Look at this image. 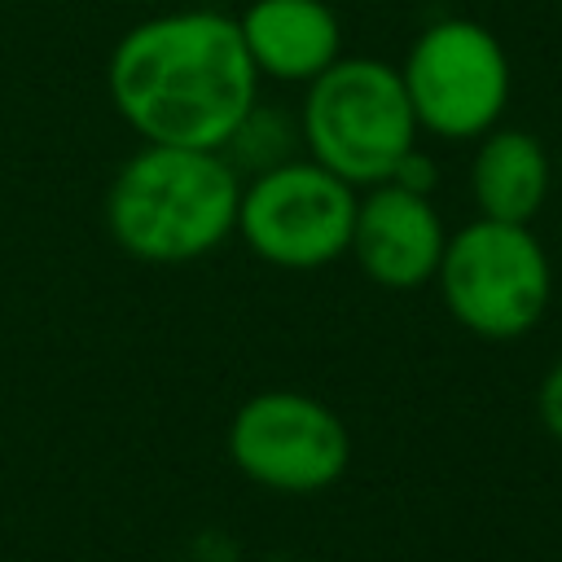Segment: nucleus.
<instances>
[{
  "label": "nucleus",
  "mask_w": 562,
  "mask_h": 562,
  "mask_svg": "<svg viewBox=\"0 0 562 562\" xmlns=\"http://www.w3.org/2000/svg\"><path fill=\"white\" fill-rule=\"evenodd\" d=\"M105 92L149 145L224 149L259 101V75L237 18L176 9L123 31L105 61Z\"/></svg>",
  "instance_id": "f257e3e1"
},
{
  "label": "nucleus",
  "mask_w": 562,
  "mask_h": 562,
  "mask_svg": "<svg viewBox=\"0 0 562 562\" xmlns=\"http://www.w3.org/2000/svg\"><path fill=\"white\" fill-rule=\"evenodd\" d=\"M241 171L220 149L140 145L105 189V228L140 263H193L237 228Z\"/></svg>",
  "instance_id": "f03ea898"
},
{
  "label": "nucleus",
  "mask_w": 562,
  "mask_h": 562,
  "mask_svg": "<svg viewBox=\"0 0 562 562\" xmlns=\"http://www.w3.org/2000/svg\"><path fill=\"white\" fill-rule=\"evenodd\" d=\"M417 136L422 127L413 119L400 66L378 57H338L303 88L299 145L351 189L391 180L395 167L417 149Z\"/></svg>",
  "instance_id": "7ed1b4c3"
},
{
  "label": "nucleus",
  "mask_w": 562,
  "mask_h": 562,
  "mask_svg": "<svg viewBox=\"0 0 562 562\" xmlns=\"http://www.w3.org/2000/svg\"><path fill=\"white\" fill-rule=\"evenodd\" d=\"M448 316L487 342H514L540 325L553 299V259L531 224L470 220L448 233L439 268Z\"/></svg>",
  "instance_id": "20e7f679"
},
{
  "label": "nucleus",
  "mask_w": 562,
  "mask_h": 562,
  "mask_svg": "<svg viewBox=\"0 0 562 562\" xmlns=\"http://www.w3.org/2000/svg\"><path fill=\"white\" fill-rule=\"evenodd\" d=\"M356 198L360 189L342 176L294 154L241 180L233 233L272 268L316 272L347 255Z\"/></svg>",
  "instance_id": "39448f33"
},
{
  "label": "nucleus",
  "mask_w": 562,
  "mask_h": 562,
  "mask_svg": "<svg viewBox=\"0 0 562 562\" xmlns=\"http://www.w3.org/2000/svg\"><path fill=\"white\" fill-rule=\"evenodd\" d=\"M413 119L439 140H479L505 119L514 70L501 40L474 18L430 22L400 66Z\"/></svg>",
  "instance_id": "423d86ee"
},
{
  "label": "nucleus",
  "mask_w": 562,
  "mask_h": 562,
  "mask_svg": "<svg viewBox=\"0 0 562 562\" xmlns=\"http://www.w3.org/2000/svg\"><path fill=\"white\" fill-rule=\"evenodd\" d=\"M228 461L268 492L307 496L347 474L351 435L342 417L307 391H259L237 404L224 435Z\"/></svg>",
  "instance_id": "0eeeda50"
},
{
  "label": "nucleus",
  "mask_w": 562,
  "mask_h": 562,
  "mask_svg": "<svg viewBox=\"0 0 562 562\" xmlns=\"http://www.w3.org/2000/svg\"><path fill=\"white\" fill-rule=\"evenodd\" d=\"M448 228L430 193H413L395 180L369 184L356 198L347 255L382 290H417L435 281Z\"/></svg>",
  "instance_id": "6e6552de"
},
{
  "label": "nucleus",
  "mask_w": 562,
  "mask_h": 562,
  "mask_svg": "<svg viewBox=\"0 0 562 562\" xmlns=\"http://www.w3.org/2000/svg\"><path fill=\"white\" fill-rule=\"evenodd\" d=\"M237 31L259 79L307 88L342 57V26L329 0H250L237 13Z\"/></svg>",
  "instance_id": "1a4fd4ad"
},
{
  "label": "nucleus",
  "mask_w": 562,
  "mask_h": 562,
  "mask_svg": "<svg viewBox=\"0 0 562 562\" xmlns=\"http://www.w3.org/2000/svg\"><path fill=\"white\" fill-rule=\"evenodd\" d=\"M553 193V154L540 136L496 123L479 136L470 158V198L479 215L531 224Z\"/></svg>",
  "instance_id": "9d476101"
},
{
  "label": "nucleus",
  "mask_w": 562,
  "mask_h": 562,
  "mask_svg": "<svg viewBox=\"0 0 562 562\" xmlns=\"http://www.w3.org/2000/svg\"><path fill=\"white\" fill-rule=\"evenodd\" d=\"M294 140H299V119L272 110V105H259L241 119V127L233 132V140L220 149L233 167H250V171H263L281 158H294Z\"/></svg>",
  "instance_id": "9b49d317"
},
{
  "label": "nucleus",
  "mask_w": 562,
  "mask_h": 562,
  "mask_svg": "<svg viewBox=\"0 0 562 562\" xmlns=\"http://www.w3.org/2000/svg\"><path fill=\"white\" fill-rule=\"evenodd\" d=\"M536 413H540V426L562 443V360H553L549 373L540 378V386H536Z\"/></svg>",
  "instance_id": "f8f14e48"
},
{
  "label": "nucleus",
  "mask_w": 562,
  "mask_h": 562,
  "mask_svg": "<svg viewBox=\"0 0 562 562\" xmlns=\"http://www.w3.org/2000/svg\"><path fill=\"white\" fill-rule=\"evenodd\" d=\"M391 180L404 184V189H413V193H430V184H435V167H430V158H426L422 149H413V154L395 167Z\"/></svg>",
  "instance_id": "ddd939ff"
},
{
  "label": "nucleus",
  "mask_w": 562,
  "mask_h": 562,
  "mask_svg": "<svg viewBox=\"0 0 562 562\" xmlns=\"http://www.w3.org/2000/svg\"><path fill=\"white\" fill-rule=\"evenodd\" d=\"M553 189H558V193H562V154H558V158H553Z\"/></svg>",
  "instance_id": "4468645a"
}]
</instances>
